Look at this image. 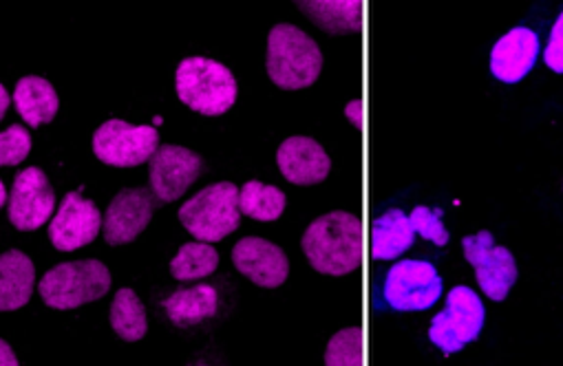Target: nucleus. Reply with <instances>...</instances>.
Instances as JSON below:
<instances>
[{
    "label": "nucleus",
    "instance_id": "obj_31",
    "mask_svg": "<svg viewBox=\"0 0 563 366\" xmlns=\"http://www.w3.org/2000/svg\"><path fill=\"white\" fill-rule=\"evenodd\" d=\"M5 201H8V188L3 181H0V208L5 206Z\"/></svg>",
    "mask_w": 563,
    "mask_h": 366
},
{
    "label": "nucleus",
    "instance_id": "obj_30",
    "mask_svg": "<svg viewBox=\"0 0 563 366\" xmlns=\"http://www.w3.org/2000/svg\"><path fill=\"white\" fill-rule=\"evenodd\" d=\"M10 102H12V98H10V93H8V89L0 85V120L5 118V113H8V109H10Z\"/></svg>",
    "mask_w": 563,
    "mask_h": 366
},
{
    "label": "nucleus",
    "instance_id": "obj_4",
    "mask_svg": "<svg viewBox=\"0 0 563 366\" xmlns=\"http://www.w3.org/2000/svg\"><path fill=\"white\" fill-rule=\"evenodd\" d=\"M181 225L201 243H219L230 236L239 223V188L230 181H219L179 208Z\"/></svg>",
    "mask_w": 563,
    "mask_h": 366
},
{
    "label": "nucleus",
    "instance_id": "obj_21",
    "mask_svg": "<svg viewBox=\"0 0 563 366\" xmlns=\"http://www.w3.org/2000/svg\"><path fill=\"white\" fill-rule=\"evenodd\" d=\"M217 304H219V296H217L214 287H210V285H195L190 289L175 291L164 302V309H166L168 318L175 324L190 326V324H197V322L214 315L217 313Z\"/></svg>",
    "mask_w": 563,
    "mask_h": 366
},
{
    "label": "nucleus",
    "instance_id": "obj_20",
    "mask_svg": "<svg viewBox=\"0 0 563 366\" xmlns=\"http://www.w3.org/2000/svg\"><path fill=\"white\" fill-rule=\"evenodd\" d=\"M299 8L325 32L341 34H358L365 30V5L358 0H347V3H334V0H323V3H299Z\"/></svg>",
    "mask_w": 563,
    "mask_h": 366
},
{
    "label": "nucleus",
    "instance_id": "obj_32",
    "mask_svg": "<svg viewBox=\"0 0 563 366\" xmlns=\"http://www.w3.org/2000/svg\"><path fill=\"white\" fill-rule=\"evenodd\" d=\"M162 122H164V120H162V118H159V115H157V118H155V120H153V124H155V126H159V124H162Z\"/></svg>",
    "mask_w": 563,
    "mask_h": 366
},
{
    "label": "nucleus",
    "instance_id": "obj_27",
    "mask_svg": "<svg viewBox=\"0 0 563 366\" xmlns=\"http://www.w3.org/2000/svg\"><path fill=\"white\" fill-rule=\"evenodd\" d=\"M409 223L413 228L416 234H420L422 239L431 241L433 245L442 247L449 243V232L442 223V210H431L424 206H418L411 214H409Z\"/></svg>",
    "mask_w": 563,
    "mask_h": 366
},
{
    "label": "nucleus",
    "instance_id": "obj_16",
    "mask_svg": "<svg viewBox=\"0 0 563 366\" xmlns=\"http://www.w3.org/2000/svg\"><path fill=\"white\" fill-rule=\"evenodd\" d=\"M539 56V36L528 27H515L490 52V74L506 85L521 82Z\"/></svg>",
    "mask_w": 563,
    "mask_h": 366
},
{
    "label": "nucleus",
    "instance_id": "obj_19",
    "mask_svg": "<svg viewBox=\"0 0 563 366\" xmlns=\"http://www.w3.org/2000/svg\"><path fill=\"white\" fill-rule=\"evenodd\" d=\"M416 232L402 210H389L372 223L374 260H394L413 245Z\"/></svg>",
    "mask_w": 563,
    "mask_h": 366
},
{
    "label": "nucleus",
    "instance_id": "obj_15",
    "mask_svg": "<svg viewBox=\"0 0 563 366\" xmlns=\"http://www.w3.org/2000/svg\"><path fill=\"white\" fill-rule=\"evenodd\" d=\"M276 164L295 186H314L328 179L332 170V159L328 151L312 137H290L276 151Z\"/></svg>",
    "mask_w": 563,
    "mask_h": 366
},
{
    "label": "nucleus",
    "instance_id": "obj_9",
    "mask_svg": "<svg viewBox=\"0 0 563 366\" xmlns=\"http://www.w3.org/2000/svg\"><path fill=\"white\" fill-rule=\"evenodd\" d=\"M462 249L466 260L473 265L482 291L501 302L517 280V263L510 249L495 245L490 232H477L462 239Z\"/></svg>",
    "mask_w": 563,
    "mask_h": 366
},
{
    "label": "nucleus",
    "instance_id": "obj_6",
    "mask_svg": "<svg viewBox=\"0 0 563 366\" xmlns=\"http://www.w3.org/2000/svg\"><path fill=\"white\" fill-rule=\"evenodd\" d=\"M484 320L486 309L482 298L471 287L457 285L451 289L446 307L433 318L429 337L440 351L451 355L479 337Z\"/></svg>",
    "mask_w": 563,
    "mask_h": 366
},
{
    "label": "nucleus",
    "instance_id": "obj_7",
    "mask_svg": "<svg viewBox=\"0 0 563 366\" xmlns=\"http://www.w3.org/2000/svg\"><path fill=\"white\" fill-rule=\"evenodd\" d=\"M159 148L155 126H133L124 120L104 122L93 135V153L115 168H133L151 162Z\"/></svg>",
    "mask_w": 563,
    "mask_h": 366
},
{
    "label": "nucleus",
    "instance_id": "obj_5",
    "mask_svg": "<svg viewBox=\"0 0 563 366\" xmlns=\"http://www.w3.org/2000/svg\"><path fill=\"white\" fill-rule=\"evenodd\" d=\"M111 287V271L100 260L60 263L49 269L41 285V298L54 309H76L102 298Z\"/></svg>",
    "mask_w": 563,
    "mask_h": 366
},
{
    "label": "nucleus",
    "instance_id": "obj_18",
    "mask_svg": "<svg viewBox=\"0 0 563 366\" xmlns=\"http://www.w3.org/2000/svg\"><path fill=\"white\" fill-rule=\"evenodd\" d=\"M14 104L19 115L34 129L54 122L60 107L56 89L38 76H27L16 85Z\"/></svg>",
    "mask_w": 563,
    "mask_h": 366
},
{
    "label": "nucleus",
    "instance_id": "obj_10",
    "mask_svg": "<svg viewBox=\"0 0 563 366\" xmlns=\"http://www.w3.org/2000/svg\"><path fill=\"white\" fill-rule=\"evenodd\" d=\"M56 210V192L47 175L32 166L19 173L10 192V221L23 232L43 228Z\"/></svg>",
    "mask_w": 563,
    "mask_h": 366
},
{
    "label": "nucleus",
    "instance_id": "obj_29",
    "mask_svg": "<svg viewBox=\"0 0 563 366\" xmlns=\"http://www.w3.org/2000/svg\"><path fill=\"white\" fill-rule=\"evenodd\" d=\"M0 366H19V357L5 340H0Z\"/></svg>",
    "mask_w": 563,
    "mask_h": 366
},
{
    "label": "nucleus",
    "instance_id": "obj_1",
    "mask_svg": "<svg viewBox=\"0 0 563 366\" xmlns=\"http://www.w3.org/2000/svg\"><path fill=\"white\" fill-rule=\"evenodd\" d=\"M301 245L317 271L328 276L352 274L363 263V221L350 212H330L310 223Z\"/></svg>",
    "mask_w": 563,
    "mask_h": 366
},
{
    "label": "nucleus",
    "instance_id": "obj_22",
    "mask_svg": "<svg viewBox=\"0 0 563 366\" xmlns=\"http://www.w3.org/2000/svg\"><path fill=\"white\" fill-rule=\"evenodd\" d=\"M286 192L261 181H247L239 190V212L256 221H276L286 210Z\"/></svg>",
    "mask_w": 563,
    "mask_h": 366
},
{
    "label": "nucleus",
    "instance_id": "obj_12",
    "mask_svg": "<svg viewBox=\"0 0 563 366\" xmlns=\"http://www.w3.org/2000/svg\"><path fill=\"white\" fill-rule=\"evenodd\" d=\"M102 228V214L96 208L93 201L85 199L78 192H69L60 208L56 210L52 225H49V239L56 249L71 252L78 247L89 245L96 241Z\"/></svg>",
    "mask_w": 563,
    "mask_h": 366
},
{
    "label": "nucleus",
    "instance_id": "obj_28",
    "mask_svg": "<svg viewBox=\"0 0 563 366\" xmlns=\"http://www.w3.org/2000/svg\"><path fill=\"white\" fill-rule=\"evenodd\" d=\"M543 60L548 65L550 71L554 74H563V12L556 19V23L552 25L545 52H543Z\"/></svg>",
    "mask_w": 563,
    "mask_h": 366
},
{
    "label": "nucleus",
    "instance_id": "obj_8",
    "mask_svg": "<svg viewBox=\"0 0 563 366\" xmlns=\"http://www.w3.org/2000/svg\"><path fill=\"white\" fill-rule=\"evenodd\" d=\"M442 278L427 260H400L385 278L383 298L394 311H424L442 296Z\"/></svg>",
    "mask_w": 563,
    "mask_h": 366
},
{
    "label": "nucleus",
    "instance_id": "obj_2",
    "mask_svg": "<svg viewBox=\"0 0 563 366\" xmlns=\"http://www.w3.org/2000/svg\"><path fill=\"white\" fill-rule=\"evenodd\" d=\"M267 76L284 91L312 87L323 69V54L314 38L295 25H276L267 36Z\"/></svg>",
    "mask_w": 563,
    "mask_h": 366
},
{
    "label": "nucleus",
    "instance_id": "obj_14",
    "mask_svg": "<svg viewBox=\"0 0 563 366\" xmlns=\"http://www.w3.org/2000/svg\"><path fill=\"white\" fill-rule=\"evenodd\" d=\"M155 199L146 188H126L118 192L104 217V239L109 245L135 241L151 223Z\"/></svg>",
    "mask_w": 563,
    "mask_h": 366
},
{
    "label": "nucleus",
    "instance_id": "obj_26",
    "mask_svg": "<svg viewBox=\"0 0 563 366\" xmlns=\"http://www.w3.org/2000/svg\"><path fill=\"white\" fill-rule=\"evenodd\" d=\"M32 153V137L25 126L14 124L0 133V166H19Z\"/></svg>",
    "mask_w": 563,
    "mask_h": 366
},
{
    "label": "nucleus",
    "instance_id": "obj_11",
    "mask_svg": "<svg viewBox=\"0 0 563 366\" xmlns=\"http://www.w3.org/2000/svg\"><path fill=\"white\" fill-rule=\"evenodd\" d=\"M203 162L184 146H159L151 157V192L162 201H177L199 177Z\"/></svg>",
    "mask_w": 563,
    "mask_h": 366
},
{
    "label": "nucleus",
    "instance_id": "obj_23",
    "mask_svg": "<svg viewBox=\"0 0 563 366\" xmlns=\"http://www.w3.org/2000/svg\"><path fill=\"white\" fill-rule=\"evenodd\" d=\"M111 324L126 342L142 340L146 335V309L133 289L124 287L115 293L111 304Z\"/></svg>",
    "mask_w": 563,
    "mask_h": 366
},
{
    "label": "nucleus",
    "instance_id": "obj_3",
    "mask_svg": "<svg viewBox=\"0 0 563 366\" xmlns=\"http://www.w3.org/2000/svg\"><path fill=\"white\" fill-rule=\"evenodd\" d=\"M175 87L179 100L208 118L223 115L236 102V80L228 67L210 58H186L177 67Z\"/></svg>",
    "mask_w": 563,
    "mask_h": 366
},
{
    "label": "nucleus",
    "instance_id": "obj_24",
    "mask_svg": "<svg viewBox=\"0 0 563 366\" xmlns=\"http://www.w3.org/2000/svg\"><path fill=\"white\" fill-rule=\"evenodd\" d=\"M219 265V254L208 243H186L170 263V274L177 280H199L210 276Z\"/></svg>",
    "mask_w": 563,
    "mask_h": 366
},
{
    "label": "nucleus",
    "instance_id": "obj_25",
    "mask_svg": "<svg viewBox=\"0 0 563 366\" xmlns=\"http://www.w3.org/2000/svg\"><path fill=\"white\" fill-rule=\"evenodd\" d=\"M325 366H365V331L347 326L334 333L325 348Z\"/></svg>",
    "mask_w": 563,
    "mask_h": 366
},
{
    "label": "nucleus",
    "instance_id": "obj_17",
    "mask_svg": "<svg viewBox=\"0 0 563 366\" xmlns=\"http://www.w3.org/2000/svg\"><path fill=\"white\" fill-rule=\"evenodd\" d=\"M36 269L27 254L12 249L0 254V311H14L30 302Z\"/></svg>",
    "mask_w": 563,
    "mask_h": 366
},
{
    "label": "nucleus",
    "instance_id": "obj_13",
    "mask_svg": "<svg viewBox=\"0 0 563 366\" xmlns=\"http://www.w3.org/2000/svg\"><path fill=\"white\" fill-rule=\"evenodd\" d=\"M232 263L245 278L267 289L284 285L290 274V260L286 252L256 236H245L234 245Z\"/></svg>",
    "mask_w": 563,
    "mask_h": 366
}]
</instances>
